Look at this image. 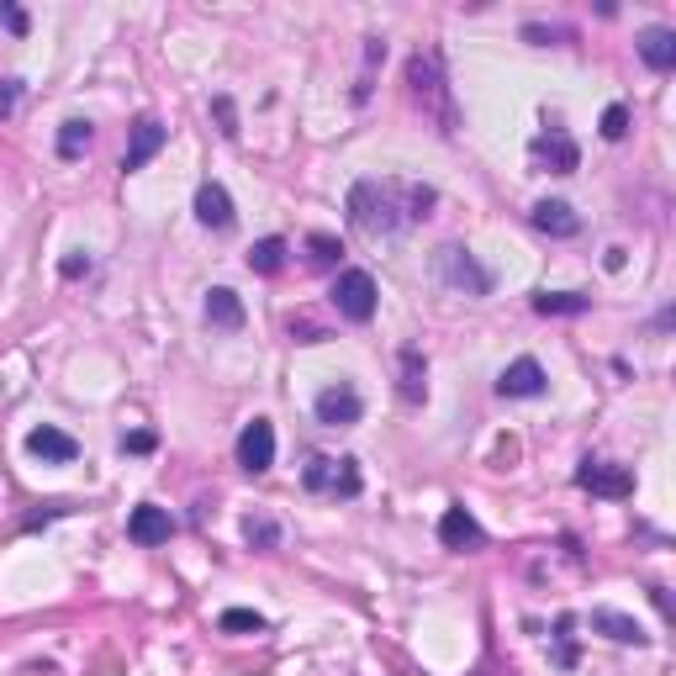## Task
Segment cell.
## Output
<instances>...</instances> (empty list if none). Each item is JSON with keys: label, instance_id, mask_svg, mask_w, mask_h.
<instances>
[{"label": "cell", "instance_id": "obj_21", "mask_svg": "<svg viewBox=\"0 0 676 676\" xmlns=\"http://www.w3.org/2000/svg\"><path fill=\"white\" fill-rule=\"evenodd\" d=\"M280 265H286V238H259L249 249V270L254 275H275Z\"/></svg>", "mask_w": 676, "mask_h": 676}, {"label": "cell", "instance_id": "obj_10", "mask_svg": "<svg viewBox=\"0 0 676 676\" xmlns=\"http://www.w3.org/2000/svg\"><path fill=\"white\" fill-rule=\"evenodd\" d=\"M169 128L159 122V117H137L133 122V137H128V154H122V174H133V169H143L159 148H165Z\"/></svg>", "mask_w": 676, "mask_h": 676}, {"label": "cell", "instance_id": "obj_12", "mask_svg": "<svg viewBox=\"0 0 676 676\" xmlns=\"http://www.w3.org/2000/svg\"><path fill=\"white\" fill-rule=\"evenodd\" d=\"M439 544H444V550H481V544H486V534H481V523H475L466 507H444Z\"/></svg>", "mask_w": 676, "mask_h": 676}, {"label": "cell", "instance_id": "obj_27", "mask_svg": "<svg viewBox=\"0 0 676 676\" xmlns=\"http://www.w3.org/2000/svg\"><path fill=\"white\" fill-rule=\"evenodd\" d=\"M571 629H576V618H560V624H555V640H560L555 661H560V666H576V640H571Z\"/></svg>", "mask_w": 676, "mask_h": 676}, {"label": "cell", "instance_id": "obj_11", "mask_svg": "<svg viewBox=\"0 0 676 676\" xmlns=\"http://www.w3.org/2000/svg\"><path fill=\"white\" fill-rule=\"evenodd\" d=\"M544 386H550V381H544V365L529 360V354L512 360V365L497 375V397H544Z\"/></svg>", "mask_w": 676, "mask_h": 676}, {"label": "cell", "instance_id": "obj_17", "mask_svg": "<svg viewBox=\"0 0 676 676\" xmlns=\"http://www.w3.org/2000/svg\"><path fill=\"white\" fill-rule=\"evenodd\" d=\"M640 59L655 69V74L676 69V33L672 27H644L640 33Z\"/></svg>", "mask_w": 676, "mask_h": 676}, {"label": "cell", "instance_id": "obj_33", "mask_svg": "<svg viewBox=\"0 0 676 676\" xmlns=\"http://www.w3.org/2000/svg\"><path fill=\"white\" fill-rule=\"evenodd\" d=\"M523 37H529V43H544V37H571V27H555V33H550V27H523Z\"/></svg>", "mask_w": 676, "mask_h": 676}, {"label": "cell", "instance_id": "obj_23", "mask_svg": "<svg viewBox=\"0 0 676 676\" xmlns=\"http://www.w3.org/2000/svg\"><path fill=\"white\" fill-rule=\"evenodd\" d=\"M85 148H90V122L69 117L64 128H59V159H80Z\"/></svg>", "mask_w": 676, "mask_h": 676}, {"label": "cell", "instance_id": "obj_18", "mask_svg": "<svg viewBox=\"0 0 676 676\" xmlns=\"http://www.w3.org/2000/svg\"><path fill=\"white\" fill-rule=\"evenodd\" d=\"M206 323L222 328V334H238V328H243V302H238V291H228V286L206 291Z\"/></svg>", "mask_w": 676, "mask_h": 676}, {"label": "cell", "instance_id": "obj_20", "mask_svg": "<svg viewBox=\"0 0 676 676\" xmlns=\"http://www.w3.org/2000/svg\"><path fill=\"white\" fill-rule=\"evenodd\" d=\"M402 402H423L428 397V360L418 349H402V381H397Z\"/></svg>", "mask_w": 676, "mask_h": 676}, {"label": "cell", "instance_id": "obj_15", "mask_svg": "<svg viewBox=\"0 0 676 676\" xmlns=\"http://www.w3.org/2000/svg\"><path fill=\"white\" fill-rule=\"evenodd\" d=\"M128 534H133V544H165L169 534H174V518H169L165 507L143 503V507H133V518H128Z\"/></svg>", "mask_w": 676, "mask_h": 676}, {"label": "cell", "instance_id": "obj_5", "mask_svg": "<svg viewBox=\"0 0 676 676\" xmlns=\"http://www.w3.org/2000/svg\"><path fill=\"white\" fill-rule=\"evenodd\" d=\"M375 280L365 270H338L334 280V306H338V317H349V323H371L375 317Z\"/></svg>", "mask_w": 676, "mask_h": 676}, {"label": "cell", "instance_id": "obj_25", "mask_svg": "<svg viewBox=\"0 0 676 676\" xmlns=\"http://www.w3.org/2000/svg\"><path fill=\"white\" fill-rule=\"evenodd\" d=\"M243 540H249V544H259V550H275L280 529H275L270 518H249V523H243Z\"/></svg>", "mask_w": 676, "mask_h": 676}, {"label": "cell", "instance_id": "obj_34", "mask_svg": "<svg viewBox=\"0 0 676 676\" xmlns=\"http://www.w3.org/2000/svg\"><path fill=\"white\" fill-rule=\"evenodd\" d=\"M85 270H90V259H85V254H69V259H64V275H69V280H74V275H85Z\"/></svg>", "mask_w": 676, "mask_h": 676}, {"label": "cell", "instance_id": "obj_3", "mask_svg": "<svg viewBox=\"0 0 676 676\" xmlns=\"http://www.w3.org/2000/svg\"><path fill=\"white\" fill-rule=\"evenodd\" d=\"M302 486L312 497H360V466L349 455H312Z\"/></svg>", "mask_w": 676, "mask_h": 676}, {"label": "cell", "instance_id": "obj_13", "mask_svg": "<svg viewBox=\"0 0 676 676\" xmlns=\"http://www.w3.org/2000/svg\"><path fill=\"white\" fill-rule=\"evenodd\" d=\"M27 455H33V460H43V466H69V460L80 455V444L69 439L64 428H48V423H43V428H33V434H27Z\"/></svg>", "mask_w": 676, "mask_h": 676}, {"label": "cell", "instance_id": "obj_9", "mask_svg": "<svg viewBox=\"0 0 676 676\" xmlns=\"http://www.w3.org/2000/svg\"><path fill=\"white\" fill-rule=\"evenodd\" d=\"M238 466L249 475H265L275 466V428L270 418H254L243 434H238Z\"/></svg>", "mask_w": 676, "mask_h": 676}, {"label": "cell", "instance_id": "obj_30", "mask_svg": "<svg viewBox=\"0 0 676 676\" xmlns=\"http://www.w3.org/2000/svg\"><path fill=\"white\" fill-rule=\"evenodd\" d=\"M212 111H217V122H222V137H238V117H233V101H228V96H217V101H212Z\"/></svg>", "mask_w": 676, "mask_h": 676}, {"label": "cell", "instance_id": "obj_16", "mask_svg": "<svg viewBox=\"0 0 676 676\" xmlns=\"http://www.w3.org/2000/svg\"><path fill=\"white\" fill-rule=\"evenodd\" d=\"M529 222H534L540 233H550V238H576L581 233V217H576L566 202H540L534 212H529Z\"/></svg>", "mask_w": 676, "mask_h": 676}, {"label": "cell", "instance_id": "obj_28", "mask_svg": "<svg viewBox=\"0 0 676 676\" xmlns=\"http://www.w3.org/2000/svg\"><path fill=\"white\" fill-rule=\"evenodd\" d=\"M338 254H343V249H338V238H328V233L312 238V265H323V270H328V265H338Z\"/></svg>", "mask_w": 676, "mask_h": 676}, {"label": "cell", "instance_id": "obj_8", "mask_svg": "<svg viewBox=\"0 0 676 676\" xmlns=\"http://www.w3.org/2000/svg\"><path fill=\"white\" fill-rule=\"evenodd\" d=\"M312 412H317L323 428H354L360 412H365V402H360V391H354L349 381H338V386H328V391H317Z\"/></svg>", "mask_w": 676, "mask_h": 676}, {"label": "cell", "instance_id": "obj_32", "mask_svg": "<svg viewBox=\"0 0 676 676\" xmlns=\"http://www.w3.org/2000/svg\"><path fill=\"white\" fill-rule=\"evenodd\" d=\"M122 449H133V455H148V449H154V434H128V439H122Z\"/></svg>", "mask_w": 676, "mask_h": 676}, {"label": "cell", "instance_id": "obj_29", "mask_svg": "<svg viewBox=\"0 0 676 676\" xmlns=\"http://www.w3.org/2000/svg\"><path fill=\"white\" fill-rule=\"evenodd\" d=\"M0 27H5V33H27V11H22V5H5V0H0Z\"/></svg>", "mask_w": 676, "mask_h": 676}, {"label": "cell", "instance_id": "obj_2", "mask_svg": "<svg viewBox=\"0 0 676 676\" xmlns=\"http://www.w3.org/2000/svg\"><path fill=\"white\" fill-rule=\"evenodd\" d=\"M407 90L423 106V117L439 122V133H455V101H449V85H444L439 53H412L407 59Z\"/></svg>", "mask_w": 676, "mask_h": 676}, {"label": "cell", "instance_id": "obj_14", "mask_svg": "<svg viewBox=\"0 0 676 676\" xmlns=\"http://www.w3.org/2000/svg\"><path fill=\"white\" fill-rule=\"evenodd\" d=\"M196 222H202V228H217V233L233 228V196H228L217 180H206L202 191H196Z\"/></svg>", "mask_w": 676, "mask_h": 676}, {"label": "cell", "instance_id": "obj_22", "mask_svg": "<svg viewBox=\"0 0 676 676\" xmlns=\"http://www.w3.org/2000/svg\"><path fill=\"white\" fill-rule=\"evenodd\" d=\"M587 297H576V291H544V297H534V312H544V317H576V312H587Z\"/></svg>", "mask_w": 676, "mask_h": 676}, {"label": "cell", "instance_id": "obj_7", "mask_svg": "<svg viewBox=\"0 0 676 676\" xmlns=\"http://www.w3.org/2000/svg\"><path fill=\"white\" fill-rule=\"evenodd\" d=\"M576 486L592 492V497H613V503H624V497H635V471H629V466H613V460H581Z\"/></svg>", "mask_w": 676, "mask_h": 676}, {"label": "cell", "instance_id": "obj_24", "mask_svg": "<svg viewBox=\"0 0 676 676\" xmlns=\"http://www.w3.org/2000/svg\"><path fill=\"white\" fill-rule=\"evenodd\" d=\"M217 624H222L228 635H259V629H265V618H259L254 608H228Z\"/></svg>", "mask_w": 676, "mask_h": 676}, {"label": "cell", "instance_id": "obj_6", "mask_svg": "<svg viewBox=\"0 0 676 676\" xmlns=\"http://www.w3.org/2000/svg\"><path fill=\"white\" fill-rule=\"evenodd\" d=\"M439 280L455 286V291H466V297H486L492 291V270H481L471 259V249H460V243L439 249Z\"/></svg>", "mask_w": 676, "mask_h": 676}, {"label": "cell", "instance_id": "obj_31", "mask_svg": "<svg viewBox=\"0 0 676 676\" xmlns=\"http://www.w3.org/2000/svg\"><path fill=\"white\" fill-rule=\"evenodd\" d=\"M16 111V80H0V117Z\"/></svg>", "mask_w": 676, "mask_h": 676}, {"label": "cell", "instance_id": "obj_19", "mask_svg": "<svg viewBox=\"0 0 676 676\" xmlns=\"http://www.w3.org/2000/svg\"><path fill=\"white\" fill-rule=\"evenodd\" d=\"M592 629H597V635H608L613 644H644V640H650L640 624H635L629 613H618V608H597V613H592Z\"/></svg>", "mask_w": 676, "mask_h": 676}, {"label": "cell", "instance_id": "obj_26", "mask_svg": "<svg viewBox=\"0 0 676 676\" xmlns=\"http://www.w3.org/2000/svg\"><path fill=\"white\" fill-rule=\"evenodd\" d=\"M624 133H629V106L613 101L608 111H603V137H608V143H618Z\"/></svg>", "mask_w": 676, "mask_h": 676}, {"label": "cell", "instance_id": "obj_4", "mask_svg": "<svg viewBox=\"0 0 676 676\" xmlns=\"http://www.w3.org/2000/svg\"><path fill=\"white\" fill-rule=\"evenodd\" d=\"M529 165L544 169V174H576V165H581V148L571 143V133H566L560 122H550V128L529 143Z\"/></svg>", "mask_w": 676, "mask_h": 676}, {"label": "cell", "instance_id": "obj_1", "mask_svg": "<svg viewBox=\"0 0 676 676\" xmlns=\"http://www.w3.org/2000/svg\"><path fill=\"white\" fill-rule=\"evenodd\" d=\"M434 185H412V180H360L349 191V222L365 238H391L407 222H423L434 212Z\"/></svg>", "mask_w": 676, "mask_h": 676}]
</instances>
